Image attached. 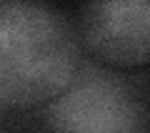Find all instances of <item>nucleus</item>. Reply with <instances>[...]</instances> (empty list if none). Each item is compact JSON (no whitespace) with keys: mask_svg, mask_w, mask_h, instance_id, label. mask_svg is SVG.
Masks as SVG:
<instances>
[{"mask_svg":"<svg viewBox=\"0 0 150 133\" xmlns=\"http://www.w3.org/2000/svg\"><path fill=\"white\" fill-rule=\"evenodd\" d=\"M83 60L78 28L65 13L33 0H0V111L50 103Z\"/></svg>","mask_w":150,"mask_h":133,"instance_id":"obj_1","label":"nucleus"},{"mask_svg":"<svg viewBox=\"0 0 150 133\" xmlns=\"http://www.w3.org/2000/svg\"><path fill=\"white\" fill-rule=\"evenodd\" d=\"M83 48L110 68L150 63V0L88 3L78 23Z\"/></svg>","mask_w":150,"mask_h":133,"instance_id":"obj_3","label":"nucleus"},{"mask_svg":"<svg viewBox=\"0 0 150 133\" xmlns=\"http://www.w3.org/2000/svg\"><path fill=\"white\" fill-rule=\"evenodd\" d=\"M43 118L50 133H150L140 85L93 60H83L73 83L45 103Z\"/></svg>","mask_w":150,"mask_h":133,"instance_id":"obj_2","label":"nucleus"}]
</instances>
